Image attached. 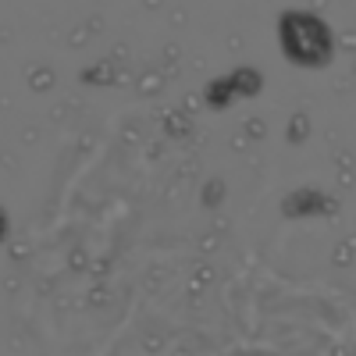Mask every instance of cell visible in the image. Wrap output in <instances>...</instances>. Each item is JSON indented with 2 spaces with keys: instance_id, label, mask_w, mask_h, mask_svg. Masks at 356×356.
<instances>
[{
  "instance_id": "obj_1",
  "label": "cell",
  "mask_w": 356,
  "mask_h": 356,
  "mask_svg": "<svg viewBox=\"0 0 356 356\" xmlns=\"http://www.w3.org/2000/svg\"><path fill=\"white\" fill-rule=\"evenodd\" d=\"M282 54L300 68H321L332 57V29L310 11H285L278 18Z\"/></svg>"
}]
</instances>
